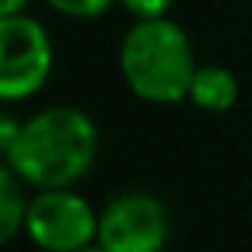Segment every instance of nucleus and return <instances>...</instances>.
<instances>
[{
	"mask_svg": "<svg viewBox=\"0 0 252 252\" xmlns=\"http://www.w3.org/2000/svg\"><path fill=\"white\" fill-rule=\"evenodd\" d=\"M19 128H23V125H19L10 112L0 109V157H10L13 144H16V137H19Z\"/></svg>",
	"mask_w": 252,
	"mask_h": 252,
	"instance_id": "10",
	"label": "nucleus"
},
{
	"mask_svg": "<svg viewBox=\"0 0 252 252\" xmlns=\"http://www.w3.org/2000/svg\"><path fill=\"white\" fill-rule=\"evenodd\" d=\"M51 74V38L38 19H0V102L35 96Z\"/></svg>",
	"mask_w": 252,
	"mask_h": 252,
	"instance_id": "3",
	"label": "nucleus"
},
{
	"mask_svg": "<svg viewBox=\"0 0 252 252\" xmlns=\"http://www.w3.org/2000/svg\"><path fill=\"white\" fill-rule=\"evenodd\" d=\"M29 0H0V19H10V16H19L26 10Z\"/></svg>",
	"mask_w": 252,
	"mask_h": 252,
	"instance_id": "11",
	"label": "nucleus"
},
{
	"mask_svg": "<svg viewBox=\"0 0 252 252\" xmlns=\"http://www.w3.org/2000/svg\"><path fill=\"white\" fill-rule=\"evenodd\" d=\"M125 10L134 13L137 19H163L169 13L172 0H122Z\"/></svg>",
	"mask_w": 252,
	"mask_h": 252,
	"instance_id": "9",
	"label": "nucleus"
},
{
	"mask_svg": "<svg viewBox=\"0 0 252 252\" xmlns=\"http://www.w3.org/2000/svg\"><path fill=\"white\" fill-rule=\"evenodd\" d=\"M26 233L42 252H80L99 233V214L70 189H45L29 201Z\"/></svg>",
	"mask_w": 252,
	"mask_h": 252,
	"instance_id": "5",
	"label": "nucleus"
},
{
	"mask_svg": "<svg viewBox=\"0 0 252 252\" xmlns=\"http://www.w3.org/2000/svg\"><path fill=\"white\" fill-rule=\"evenodd\" d=\"M169 230V211L157 195L122 191L99 214L96 243L105 252H163Z\"/></svg>",
	"mask_w": 252,
	"mask_h": 252,
	"instance_id": "4",
	"label": "nucleus"
},
{
	"mask_svg": "<svg viewBox=\"0 0 252 252\" xmlns=\"http://www.w3.org/2000/svg\"><path fill=\"white\" fill-rule=\"evenodd\" d=\"M236 77L230 74L227 67H217V64H208V67H198L195 77H191L189 86V99L204 112H227L233 109L236 102Z\"/></svg>",
	"mask_w": 252,
	"mask_h": 252,
	"instance_id": "6",
	"label": "nucleus"
},
{
	"mask_svg": "<svg viewBox=\"0 0 252 252\" xmlns=\"http://www.w3.org/2000/svg\"><path fill=\"white\" fill-rule=\"evenodd\" d=\"M29 201L32 198H26V182L19 179V172L10 163H0V246L26 230Z\"/></svg>",
	"mask_w": 252,
	"mask_h": 252,
	"instance_id": "7",
	"label": "nucleus"
},
{
	"mask_svg": "<svg viewBox=\"0 0 252 252\" xmlns=\"http://www.w3.org/2000/svg\"><path fill=\"white\" fill-rule=\"evenodd\" d=\"M45 3H51L58 13H64V16H77V19H90V16H99V13H105L115 0H45Z\"/></svg>",
	"mask_w": 252,
	"mask_h": 252,
	"instance_id": "8",
	"label": "nucleus"
},
{
	"mask_svg": "<svg viewBox=\"0 0 252 252\" xmlns=\"http://www.w3.org/2000/svg\"><path fill=\"white\" fill-rule=\"evenodd\" d=\"M96 147L99 134L93 118L74 105H55L23 122L6 163L38 191L70 189L90 172Z\"/></svg>",
	"mask_w": 252,
	"mask_h": 252,
	"instance_id": "1",
	"label": "nucleus"
},
{
	"mask_svg": "<svg viewBox=\"0 0 252 252\" xmlns=\"http://www.w3.org/2000/svg\"><path fill=\"white\" fill-rule=\"evenodd\" d=\"M118 67L131 93L147 102H179L189 96L195 77L191 42L176 23L163 19H141L125 35L118 51Z\"/></svg>",
	"mask_w": 252,
	"mask_h": 252,
	"instance_id": "2",
	"label": "nucleus"
},
{
	"mask_svg": "<svg viewBox=\"0 0 252 252\" xmlns=\"http://www.w3.org/2000/svg\"><path fill=\"white\" fill-rule=\"evenodd\" d=\"M80 252H105V249H102V246L96 243V246H86V249H80Z\"/></svg>",
	"mask_w": 252,
	"mask_h": 252,
	"instance_id": "12",
	"label": "nucleus"
}]
</instances>
